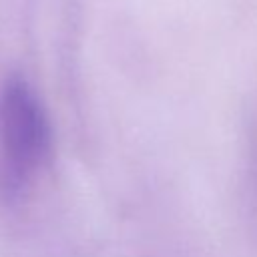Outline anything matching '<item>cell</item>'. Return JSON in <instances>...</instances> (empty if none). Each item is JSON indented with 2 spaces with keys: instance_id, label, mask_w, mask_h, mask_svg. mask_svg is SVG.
I'll use <instances>...</instances> for the list:
<instances>
[{
  "instance_id": "cell-1",
  "label": "cell",
  "mask_w": 257,
  "mask_h": 257,
  "mask_svg": "<svg viewBox=\"0 0 257 257\" xmlns=\"http://www.w3.org/2000/svg\"><path fill=\"white\" fill-rule=\"evenodd\" d=\"M50 147L46 112L32 88L12 78L0 92V149L6 185L20 187L42 165Z\"/></svg>"
}]
</instances>
